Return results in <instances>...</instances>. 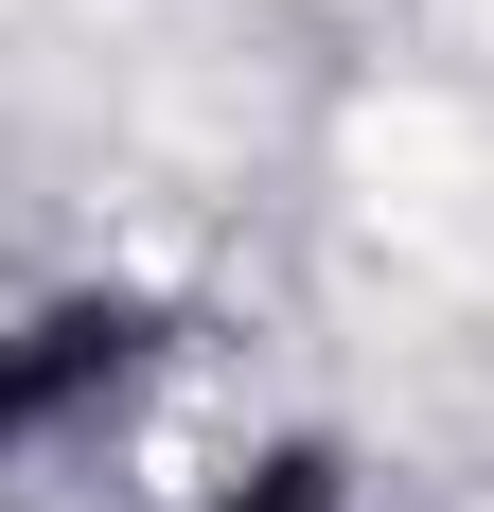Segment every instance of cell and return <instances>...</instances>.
Returning a JSON list of instances; mask_svg holds the SVG:
<instances>
[{"instance_id": "2", "label": "cell", "mask_w": 494, "mask_h": 512, "mask_svg": "<svg viewBox=\"0 0 494 512\" xmlns=\"http://www.w3.org/2000/svg\"><path fill=\"white\" fill-rule=\"evenodd\" d=\"M177 512H353V477H336V442H283V460L212 477V495H177Z\"/></svg>"}, {"instance_id": "1", "label": "cell", "mask_w": 494, "mask_h": 512, "mask_svg": "<svg viewBox=\"0 0 494 512\" xmlns=\"http://www.w3.org/2000/svg\"><path fill=\"white\" fill-rule=\"evenodd\" d=\"M142 354H159V301H142V283H71V301H36L18 336H0V460L71 442Z\"/></svg>"}]
</instances>
